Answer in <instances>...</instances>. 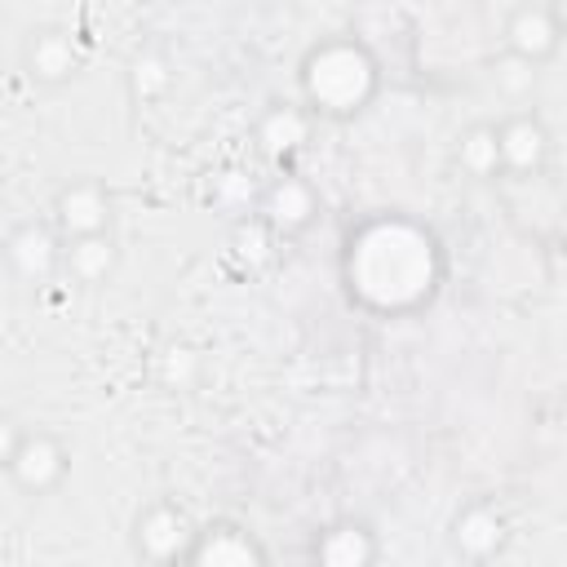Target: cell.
Masks as SVG:
<instances>
[{
  "label": "cell",
  "mask_w": 567,
  "mask_h": 567,
  "mask_svg": "<svg viewBox=\"0 0 567 567\" xmlns=\"http://www.w3.org/2000/svg\"><path fill=\"white\" fill-rule=\"evenodd\" d=\"M301 93L315 120H350L377 93V58L359 40H323L301 62Z\"/></svg>",
  "instance_id": "1"
},
{
  "label": "cell",
  "mask_w": 567,
  "mask_h": 567,
  "mask_svg": "<svg viewBox=\"0 0 567 567\" xmlns=\"http://www.w3.org/2000/svg\"><path fill=\"white\" fill-rule=\"evenodd\" d=\"M195 536L199 527L190 523V514L173 501H151L137 509L133 518V554L146 563V567H168V563H186L190 549H195Z\"/></svg>",
  "instance_id": "2"
},
{
  "label": "cell",
  "mask_w": 567,
  "mask_h": 567,
  "mask_svg": "<svg viewBox=\"0 0 567 567\" xmlns=\"http://www.w3.org/2000/svg\"><path fill=\"white\" fill-rule=\"evenodd\" d=\"M252 217H257L275 239L301 235V230H310V226L319 221V190H315L306 177H297V173L284 168V173H275V177L261 186Z\"/></svg>",
  "instance_id": "3"
},
{
  "label": "cell",
  "mask_w": 567,
  "mask_h": 567,
  "mask_svg": "<svg viewBox=\"0 0 567 567\" xmlns=\"http://www.w3.org/2000/svg\"><path fill=\"white\" fill-rule=\"evenodd\" d=\"M4 266L27 288H44L53 275H62V235L53 230V221L40 217L18 221L4 235Z\"/></svg>",
  "instance_id": "4"
},
{
  "label": "cell",
  "mask_w": 567,
  "mask_h": 567,
  "mask_svg": "<svg viewBox=\"0 0 567 567\" xmlns=\"http://www.w3.org/2000/svg\"><path fill=\"white\" fill-rule=\"evenodd\" d=\"M111 217H115V199L93 177H75L66 186H58L53 208H49V221L62 235V244L84 239V235H111Z\"/></svg>",
  "instance_id": "5"
},
{
  "label": "cell",
  "mask_w": 567,
  "mask_h": 567,
  "mask_svg": "<svg viewBox=\"0 0 567 567\" xmlns=\"http://www.w3.org/2000/svg\"><path fill=\"white\" fill-rule=\"evenodd\" d=\"M66 470H71L66 443H62L53 430H27L4 474L13 478L18 492H27V496H49V492L62 487Z\"/></svg>",
  "instance_id": "6"
},
{
  "label": "cell",
  "mask_w": 567,
  "mask_h": 567,
  "mask_svg": "<svg viewBox=\"0 0 567 567\" xmlns=\"http://www.w3.org/2000/svg\"><path fill=\"white\" fill-rule=\"evenodd\" d=\"M80 40L66 27H31L22 40V71L40 89H62L80 75Z\"/></svg>",
  "instance_id": "7"
},
{
  "label": "cell",
  "mask_w": 567,
  "mask_h": 567,
  "mask_svg": "<svg viewBox=\"0 0 567 567\" xmlns=\"http://www.w3.org/2000/svg\"><path fill=\"white\" fill-rule=\"evenodd\" d=\"M501 35H505V53H514V58H523L532 66L549 62L558 53V44H563L558 4H532V0L527 4H514L509 18H505V27H501Z\"/></svg>",
  "instance_id": "8"
},
{
  "label": "cell",
  "mask_w": 567,
  "mask_h": 567,
  "mask_svg": "<svg viewBox=\"0 0 567 567\" xmlns=\"http://www.w3.org/2000/svg\"><path fill=\"white\" fill-rule=\"evenodd\" d=\"M447 540H452V549L465 563H492L505 549V540H509V523H505L501 505H492V501H465L452 514Z\"/></svg>",
  "instance_id": "9"
},
{
  "label": "cell",
  "mask_w": 567,
  "mask_h": 567,
  "mask_svg": "<svg viewBox=\"0 0 567 567\" xmlns=\"http://www.w3.org/2000/svg\"><path fill=\"white\" fill-rule=\"evenodd\" d=\"M496 146H501V173L532 177L549 164L554 137H549V128L536 111H514L496 124Z\"/></svg>",
  "instance_id": "10"
},
{
  "label": "cell",
  "mask_w": 567,
  "mask_h": 567,
  "mask_svg": "<svg viewBox=\"0 0 567 567\" xmlns=\"http://www.w3.org/2000/svg\"><path fill=\"white\" fill-rule=\"evenodd\" d=\"M315 124H319V120H315L301 102H270V106L257 115V124H252V142H257V151H261L266 159L288 164L292 155H301V151L310 146Z\"/></svg>",
  "instance_id": "11"
},
{
  "label": "cell",
  "mask_w": 567,
  "mask_h": 567,
  "mask_svg": "<svg viewBox=\"0 0 567 567\" xmlns=\"http://www.w3.org/2000/svg\"><path fill=\"white\" fill-rule=\"evenodd\" d=\"M377 558H381V540L363 518H337L319 527L310 545V567H377Z\"/></svg>",
  "instance_id": "12"
},
{
  "label": "cell",
  "mask_w": 567,
  "mask_h": 567,
  "mask_svg": "<svg viewBox=\"0 0 567 567\" xmlns=\"http://www.w3.org/2000/svg\"><path fill=\"white\" fill-rule=\"evenodd\" d=\"M186 567H266V554L244 527L213 523L195 536V549H190Z\"/></svg>",
  "instance_id": "13"
},
{
  "label": "cell",
  "mask_w": 567,
  "mask_h": 567,
  "mask_svg": "<svg viewBox=\"0 0 567 567\" xmlns=\"http://www.w3.org/2000/svg\"><path fill=\"white\" fill-rule=\"evenodd\" d=\"M124 84H128V97L151 106V102H164L177 84V66L173 58L159 49V44H146L128 58V71H124Z\"/></svg>",
  "instance_id": "14"
},
{
  "label": "cell",
  "mask_w": 567,
  "mask_h": 567,
  "mask_svg": "<svg viewBox=\"0 0 567 567\" xmlns=\"http://www.w3.org/2000/svg\"><path fill=\"white\" fill-rule=\"evenodd\" d=\"M115 266H120L115 235H84L62 244V275H71L75 284H106Z\"/></svg>",
  "instance_id": "15"
},
{
  "label": "cell",
  "mask_w": 567,
  "mask_h": 567,
  "mask_svg": "<svg viewBox=\"0 0 567 567\" xmlns=\"http://www.w3.org/2000/svg\"><path fill=\"white\" fill-rule=\"evenodd\" d=\"M456 164L474 182H492L501 173V146H496V124H470L456 137Z\"/></svg>",
  "instance_id": "16"
},
{
  "label": "cell",
  "mask_w": 567,
  "mask_h": 567,
  "mask_svg": "<svg viewBox=\"0 0 567 567\" xmlns=\"http://www.w3.org/2000/svg\"><path fill=\"white\" fill-rule=\"evenodd\" d=\"M199 377H204V354L186 341H168L159 354V381L168 390H195Z\"/></svg>",
  "instance_id": "17"
},
{
  "label": "cell",
  "mask_w": 567,
  "mask_h": 567,
  "mask_svg": "<svg viewBox=\"0 0 567 567\" xmlns=\"http://www.w3.org/2000/svg\"><path fill=\"white\" fill-rule=\"evenodd\" d=\"M487 80H492V89H496L501 97L523 102V97H532V89H536V66L523 62V58H514V53H501V58H492Z\"/></svg>",
  "instance_id": "18"
},
{
  "label": "cell",
  "mask_w": 567,
  "mask_h": 567,
  "mask_svg": "<svg viewBox=\"0 0 567 567\" xmlns=\"http://www.w3.org/2000/svg\"><path fill=\"white\" fill-rule=\"evenodd\" d=\"M230 244H235V257H244L248 266H261V261H270V244H275V235L257 221V217H244V221H235V235H230Z\"/></svg>",
  "instance_id": "19"
},
{
  "label": "cell",
  "mask_w": 567,
  "mask_h": 567,
  "mask_svg": "<svg viewBox=\"0 0 567 567\" xmlns=\"http://www.w3.org/2000/svg\"><path fill=\"white\" fill-rule=\"evenodd\" d=\"M22 425H18V416L13 412H0V470H9V461H13V452H18V443H22Z\"/></svg>",
  "instance_id": "20"
},
{
  "label": "cell",
  "mask_w": 567,
  "mask_h": 567,
  "mask_svg": "<svg viewBox=\"0 0 567 567\" xmlns=\"http://www.w3.org/2000/svg\"><path fill=\"white\" fill-rule=\"evenodd\" d=\"M168 567H186V563H168Z\"/></svg>",
  "instance_id": "21"
}]
</instances>
